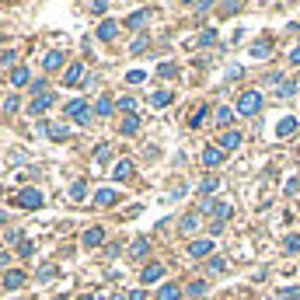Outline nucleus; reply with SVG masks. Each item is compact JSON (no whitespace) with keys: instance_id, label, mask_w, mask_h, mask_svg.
Masks as SVG:
<instances>
[{"instance_id":"1","label":"nucleus","mask_w":300,"mask_h":300,"mask_svg":"<svg viewBox=\"0 0 300 300\" xmlns=\"http://www.w3.org/2000/svg\"><path fill=\"white\" fill-rule=\"evenodd\" d=\"M262 108V91H244L237 98V115H255Z\"/></svg>"},{"instance_id":"2","label":"nucleus","mask_w":300,"mask_h":300,"mask_svg":"<svg viewBox=\"0 0 300 300\" xmlns=\"http://www.w3.org/2000/svg\"><path fill=\"white\" fill-rule=\"evenodd\" d=\"M67 119H74L77 126H87V122H91V105H87L84 98L70 101V105H67Z\"/></svg>"},{"instance_id":"3","label":"nucleus","mask_w":300,"mask_h":300,"mask_svg":"<svg viewBox=\"0 0 300 300\" xmlns=\"http://www.w3.org/2000/svg\"><path fill=\"white\" fill-rule=\"evenodd\" d=\"M42 203H46V196L39 189H21L18 192V206L21 210H42Z\"/></svg>"},{"instance_id":"4","label":"nucleus","mask_w":300,"mask_h":300,"mask_svg":"<svg viewBox=\"0 0 300 300\" xmlns=\"http://www.w3.org/2000/svg\"><path fill=\"white\" fill-rule=\"evenodd\" d=\"M189 255H192V258H206V255H213V241H210V237L192 241V244H189Z\"/></svg>"},{"instance_id":"5","label":"nucleus","mask_w":300,"mask_h":300,"mask_svg":"<svg viewBox=\"0 0 300 300\" xmlns=\"http://www.w3.org/2000/svg\"><path fill=\"white\" fill-rule=\"evenodd\" d=\"M53 101H56V98H53V91H42V94H35V101H32V115L46 112V108H49Z\"/></svg>"},{"instance_id":"6","label":"nucleus","mask_w":300,"mask_h":300,"mask_svg":"<svg viewBox=\"0 0 300 300\" xmlns=\"http://www.w3.org/2000/svg\"><path fill=\"white\" fill-rule=\"evenodd\" d=\"M80 80H84V67H80V63H70V67H67V74H63V84H67V87H74V84H80Z\"/></svg>"},{"instance_id":"7","label":"nucleus","mask_w":300,"mask_h":300,"mask_svg":"<svg viewBox=\"0 0 300 300\" xmlns=\"http://www.w3.org/2000/svg\"><path fill=\"white\" fill-rule=\"evenodd\" d=\"M220 161H224V147H206L203 150V164H206V168H217Z\"/></svg>"},{"instance_id":"8","label":"nucleus","mask_w":300,"mask_h":300,"mask_svg":"<svg viewBox=\"0 0 300 300\" xmlns=\"http://www.w3.org/2000/svg\"><path fill=\"white\" fill-rule=\"evenodd\" d=\"M133 175V161H115V168H112V178L115 182H126Z\"/></svg>"},{"instance_id":"9","label":"nucleus","mask_w":300,"mask_h":300,"mask_svg":"<svg viewBox=\"0 0 300 300\" xmlns=\"http://www.w3.org/2000/svg\"><path fill=\"white\" fill-rule=\"evenodd\" d=\"M4 286H7V290H21V286H25V272H21V269H11V272L4 276Z\"/></svg>"},{"instance_id":"10","label":"nucleus","mask_w":300,"mask_h":300,"mask_svg":"<svg viewBox=\"0 0 300 300\" xmlns=\"http://www.w3.org/2000/svg\"><path fill=\"white\" fill-rule=\"evenodd\" d=\"M157 300H182V286L178 283H164L157 290Z\"/></svg>"},{"instance_id":"11","label":"nucleus","mask_w":300,"mask_h":300,"mask_svg":"<svg viewBox=\"0 0 300 300\" xmlns=\"http://www.w3.org/2000/svg\"><path fill=\"white\" fill-rule=\"evenodd\" d=\"M101 241H105V230H101V227H91V230H84V244H87V248H98Z\"/></svg>"},{"instance_id":"12","label":"nucleus","mask_w":300,"mask_h":300,"mask_svg":"<svg viewBox=\"0 0 300 300\" xmlns=\"http://www.w3.org/2000/svg\"><path fill=\"white\" fill-rule=\"evenodd\" d=\"M115 32H119V25H115V21H101L98 39H101V42H112V39H115Z\"/></svg>"},{"instance_id":"13","label":"nucleus","mask_w":300,"mask_h":300,"mask_svg":"<svg viewBox=\"0 0 300 300\" xmlns=\"http://www.w3.org/2000/svg\"><path fill=\"white\" fill-rule=\"evenodd\" d=\"M115 199H119V196H115L112 189H98V192H94V203H98V206H115Z\"/></svg>"},{"instance_id":"14","label":"nucleus","mask_w":300,"mask_h":300,"mask_svg":"<svg viewBox=\"0 0 300 300\" xmlns=\"http://www.w3.org/2000/svg\"><path fill=\"white\" fill-rule=\"evenodd\" d=\"M241 140H244V136L234 129V133H224V136H220V147H224V150H237V147H241Z\"/></svg>"},{"instance_id":"15","label":"nucleus","mask_w":300,"mask_h":300,"mask_svg":"<svg viewBox=\"0 0 300 300\" xmlns=\"http://www.w3.org/2000/svg\"><path fill=\"white\" fill-rule=\"evenodd\" d=\"M28 80H32V74H28L25 67H14V70H11V84H14V87H25Z\"/></svg>"},{"instance_id":"16","label":"nucleus","mask_w":300,"mask_h":300,"mask_svg":"<svg viewBox=\"0 0 300 300\" xmlns=\"http://www.w3.org/2000/svg\"><path fill=\"white\" fill-rule=\"evenodd\" d=\"M178 230H182V234H196V230H199V217H196V213L182 217V224H178Z\"/></svg>"},{"instance_id":"17","label":"nucleus","mask_w":300,"mask_h":300,"mask_svg":"<svg viewBox=\"0 0 300 300\" xmlns=\"http://www.w3.org/2000/svg\"><path fill=\"white\" fill-rule=\"evenodd\" d=\"M161 276H164V265H157V262H154V265H147V269H143V283H157V279H161Z\"/></svg>"},{"instance_id":"18","label":"nucleus","mask_w":300,"mask_h":300,"mask_svg":"<svg viewBox=\"0 0 300 300\" xmlns=\"http://www.w3.org/2000/svg\"><path fill=\"white\" fill-rule=\"evenodd\" d=\"M147 18H150V11H136V14H129V18H126V28H143V25H147Z\"/></svg>"},{"instance_id":"19","label":"nucleus","mask_w":300,"mask_h":300,"mask_svg":"<svg viewBox=\"0 0 300 300\" xmlns=\"http://www.w3.org/2000/svg\"><path fill=\"white\" fill-rule=\"evenodd\" d=\"M70 199H74V203H84V199H87V182H74V185H70Z\"/></svg>"},{"instance_id":"20","label":"nucleus","mask_w":300,"mask_h":300,"mask_svg":"<svg viewBox=\"0 0 300 300\" xmlns=\"http://www.w3.org/2000/svg\"><path fill=\"white\" fill-rule=\"evenodd\" d=\"M269 53H272V42H269V39H265V42H255V46H251V56H255V60H265Z\"/></svg>"},{"instance_id":"21","label":"nucleus","mask_w":300,"mask_h":300,"mask_svg":"<svg viewBox=\"0 0 300 300\" xmlns=\"http://www.w3.org/2000/svg\"><path fill=\"white\" fill-rule=\"evenodd\" d=\"M136 129H140V115H126L122 119V136H133Z\"/></svg>"},{"instance_id":"22","label":"nucleus","mask_w":300,"mask_h":300,"mask_svg":"<svg viewBox=\"0 0 300 300\" xmlns=\"http://www.w3.org/2000/svg\"><path fill=\"white\" fill-rule=\"evenodd\" d=\"M276 133H279V136H293V133H297V119H293V115L283 119V122L276 126Z\"/></svg>"},{"instance_id":"23","label":"nucleus","mask_w":300,"mask_h":300,"mask_svg":"<svg viewBox=\"0 0 300 300\" xmlns=\"http://www.w3.org/2000/svg\"><path fill=\"white\" fill-rule=\"evenodd\" d=\"M42 63H46V70H60V67H63V53H56V49H53Z\"/></svg>"},{"instance_id":"24","label":"nucleus","mask_w":300,"mask_h":300,"mask_svg":"<svg viewBox=\"0 0 300 300\" xmlns=\"http://www.w3.org/2000/svg\"><path fill=\"white\" fill-rule=\"evenodd\" d=\"M112 108H115V105H112V98H108V94H101V98H98V105H94V112H98V115H112Z\"/></svg>"},{"instance_id":"25","label":"nucleus","mask_w":300,"mask_h":300,"mask_svg":"<svg viewBox=\"0 0 300 300\" xmlns=\"http://www.w3.org/2000/svg\"><path fill=\"white\" fill-rule=\"evenodd\" d=\"M147 237H136V241H133V248H129V255H133V258H143V255H147Z\"/></svg>"},{"instance_id":"26","label":"nucleus","mask_w":300,"mask_h":300,"mask_svg":"<svg viewBox=\"0 0 300 300\" xmlns=\"http://www.w3.org/2000/svg\"><path fill=\"white\" fill-rule=\"evenodd\" d=\"M171 98H175V94H171V91H157V94H154V98H150V105H154V108H164V105H168V101H171Z\"/></svg>"},{"instance_id":"27","label":"nucleus","mask_w":300,"mask_h":300,"mask_svg":"<svg viewBox=\"0 0 300 300\" xmlns=\"http://www.w3.org/2000/svg\"><path fill=\"white\" fill-rule=\"evenodd\" d=\"M217 122H220V126H230V122H234V108H217Z\"/></svg>"},{"instance_id":"28","label":"nucleus","mask_w":300,"mask_h":300,"mask_svg":"<svg viewBox=\"0 0 300 300\" xmlns=\"http://www.w3.org/2000/svg\"><path fill=\"white\" fill-rule=\"evenodd\" d=\"M217 185H220V178H213V175H210V178H203V185H199V192H203V199H206V196H210V192H213Z\"/></svg>"},{"instance_id":"29","label":"nucleus","mask_w":300,"mask_h":300,"mask_svg":"<svg viewBox=\"0 0 300 300\" xmlns=\"http://www.w3.org/2000/svg\"><path fill=\"white\" fill-rule=\"evenodd\" d=\"M18 108H21V101H18V94H7V98H4V112L11 115V112H18Z\"/></svg>"},{"instance_id":"30","label":"nucleus","mask_w":300,"mask_h":300,"mask_svg":"<svg viewBox=\"0 0 300 300\" xmlns=\"http://www.w3.org/2000/svg\"><path fill=\"white\" fill-rule=\"evenodd\" d=\"M203 293H206V283H203V279L189 283V297H203Z\"/></svg>"},{"instance_id":"31","label":"nucleus","mask_w":300,"mask_h":300,"mask_svg":"<svg viewBox=\"0 0 300 300\" xmlns=\"http://www.w3.org/2000/svg\"><path fill=\"white\" fill-rule=\"evenodd\" d=\"M143 80H147L143 70H129V74H126V84H143Z\"/></svg>"},{"instance_id":"32","label":"nucleus","mask_w":300,"mask_h":300,"mask_svg":"<svg viewBox=\"0 0 300 300\" xmlns=\"http://www.w3.org/2000/svg\"><path fill=\"white\" fill-rule=\"evenodd\" d=\"M199 42H203V46H213V42H217V28H206V32L199 35Z\"/></svg>"},{"instance_id":"33","label":"nucleus","mask_w":300,"mask_h":300,"mask_svg":"<svg viewBox=\"0 0 300 300\" xmlns=\"http://www.w3.org/2000/svg\"><path fill=\"white\" fill-rule=\"evenodd\" d=\"M203 115H206V108H196V112H192V119H189V126H192V129H199V126H203Z\"/></svg>"},{"instance_id":"34","label":"nucleus","mask_w":300,"mask_h":300,"mask_svg":"<svg viewBox=\"0 0 300 300\" xmlns=\"http://www.w3.org/2000/svg\"><path fill=\"white\" fill-rule=\"evenodd\" d=\"M157 74H161V77H175V74H178V67H175V63H161Z\"/></svg>"},{"instance_id":"35","label":"nucleus","mask_w":300,"mask_h":300,"mask_svg":"<svg viewBox=\"0 0 300 300\" xmlns=\"http://www.w3.org/2000/svg\"><path fill=\"white\" fill-rule=\"evenodd\" d=\"M49 136L53 140H67V126H49Z\"/></svg>"},{"instance_id":"36","label":"nucleus","mask_w":300,"mask_h":300,"mask_svg":"<svg viewBox=\"0 0 300 300\" xmlns=\"http://www.w3.org/2000/svg\"><path fill=\"white\" fill-rule=\"evenodd\" d=\"M53 276H56V265H42V269H39V279H42V283L53 279Z\"/></svg>"},{"instance_id":"37","label":"nucleus","mask_w":300,"mask_h":300,"mask_svg":"<svg viewBox=\"0 0 300 300\" xmlns=\"http://www.w3.org/2000/svg\"><path fill=\"white\" fill-rule=\"evenodd\" d=\"M224 14H234V11H241V0H224V7H220Z\"/></svg>"},{"instance_id":"38","label":"nucleus","mask_w":300,"mask_h":300,"mask_svg":"<svg viewBox=\"0 0 300 300\" xmlns=\"http://www.w3.org/2000/svg\"><path fill=\"white\" fill-rule=\"evenodd\" d=\"M286 251H300V234H290L286 237Z\"/></svg>"},{"instance_id":"39","label":"nucleus","mask_w":300,"mask_h":300,"mask_svg":"<svg viewBox=\"0 0 300 300\" xmlns=\"http://www.w3.org/2000/svg\"><path fill=\"white\" fill-rule=\"evenodd\" d=\"M276 94H279V98H293V94H297V87H293V84H283Z\"/></svg>"},{"instance_id":"40","label":"nucleus","mask_w":300,"mask_h":300,"mask_svg":"<svg viewBox=\"0 0 300 300\" xmlns=\"http://www.w3.org/2000/svg\"><path fill=\"white\" fill-rule=\"evenodd\" d=\"M91 11H94V14H105V11H108V0H91Z\"/></svg>"},{"instance_id":"41","label":"nucleus","mask_w":300,"mask_h":300,"mask_svg":"<svg viewBox=\"0 0 300 300\" xmlns=\"http://www.w3.org/2000/svg\"><path fill=\"white\" fill-rule=\"evenodd\" d=\"M279 297H283V300H300V286H290V290H283Z\"/></svg>"},{"instance_id":"42","label":"nucleus","mask_w":300,"mask_h":300,"mask_svg":"<svg viewBox=\"0 0 300 300\" xmlns=\"http://www.w3.org/2000/svg\"><path fill=\"white\" fill-rule=\"evenodd\" d=\"M108 157H112V150H108V147H98V154H94V161H98V164H105Z\"/></svg>"},{"instance_id":"43","label":"nucleus","mask_w":300,"mask_h":300,"mask_svg":"<svg viewBox=\"0 0 300 300\" xmlns=\"http://www.w3.org/2000/svg\"><path fill=\"white\" fill-rule=\"evenodd\" d=\"M18 251H21L25 258H28V255H35V248H32V241H21V244H18Z\"/></svg>"},{"instance_id":"44","label":"nucleus","mask_w":300,"mask_h":300,"mask_svg":"<svg viewBox=\"0 0 300 300\" xmlns=\"http://www.w3.org/2000/svg\"><path fill=\"white\" fill-rule=\"evenodd\" d=\"M147 42H150L147 35H140V39H136V42H133V53H143V49H147Z\"/></svg>"},{"instance_id":"45","label":"nucleus","mask_w":300,"mask_h":300,"mask_svg":"<svg viewBox=\"0 0 300 300\" xmlns=\"http://www.w3.org/2000/svg\"><path fill=\"white\" fill-rule=\"evenodd\" d=\"M7 241H11V244H21V230L11 227V230H7Z\"/></svg>"},{"instance_id":"46","label":"nucleus","mask_w":300,"mask_h":300,"mask_svg":"<svg viewBox=\"0 0 300 300\" xmlns=\"http://www.w3.org/2000/svg\"><path fill=\"white\" fill-rule=\"evenodd\" d=\"M210 272H224V258H210Z\"/></svg>"},{"instance_id":"47","label":"nucleus","mask_w":300,"mask_h":300,"mask_svg":"<svg viewBox=\"0 0 300 300\" xmlns=\"http://www.w3.org/2000/svg\"><path fill=\"white\" fill-rule=\"evenodd\" d=\"M293 192H300V182L293 178V182H286V196H293Z\"/></svg>"},{"instance_id":"48","label":"nucleus","mask_w":300,"mask_h":300,"mask_svg":"<svg viewBox=\"0 0 300 300\" xmlns=\"http://www.w3.org/2000/svg\"><path fill=\"white\" fill-rule=\"evenodd\" d=\"M126 300H147V293H143V290H133V293H129Z\"/></svg>"},{"instance_id":"49","label":"nucleus","mask_w":300,"mask_h":300,"mask_svg":"<svg viewBox=\"0 0 300 300\" xmlns=\"http://www.w3.org/2000/svg\"><path fill=\"white\" fill-rule=\"evenodd\" d=\"M290 63H293V67H300V46L293 49V53H290Z\"/></svg>"},{"instance_id":"50","label":"nucleus","mask_w":300,"mask_h":300,"mask_svg":"<svg viewBox=\"0 0 300 300\" xmlns=\"http://www.w3.org/2000/svg\"><path fill=\"white\" fill-rule=\"evenodd\" d=\"M7 262H11V255H7V251H0V269H4Z\"/></svg>"},{"instance_id":"51","label":"nucleus","mask_w":300,"mask_h":300,"mask_svg":"<svg viewBox=\"0 0 300 300\" xmlns=\"http://www.w3.org/2000/svg\"><path fill=\"white\" fill-rule=\"evenodd\" d=\"M199 7H203V11H206V7H213V0H199Z\"/></svg>"},{"instance_id":"52","label":"nucleus","mask_w":300,"mask_h":300,"mask_svg":"<svg viewBox=\"0 0 300 300\" xmlns=\"http://www.w3.org/2000/svg\"><path fill=\"white\" fill-rule=\"evenodd\" d=\"M77 300H98V297L94 293H84V297H77Z\"/></svg>"},{"instance_id":"53","label":"nucleus","mask_w":300,"mask_h":300,"mask_svg":"<svg viewBox=\"0 0 300 300\" xmlns=\"http://www.w3.org/2000/svg\"><path fill=\"white\" fill-rule=\"evenodd\" d=\"M4 224H7V213H0V227H4Z\"/></svg>"},{"instance_id":"54","label":"nucleus","mask_w":300,"mask_h":300,"mask_svg":"<svg viewBox=\"0 0 300 300\" xmlns=\"http://www.w3.org/2000/svg\"><path fill=\"white\" fill-rule=\"evenodd\" d=\"M182 4H196V0H182Z\"/></svg>"}]
</instances>
